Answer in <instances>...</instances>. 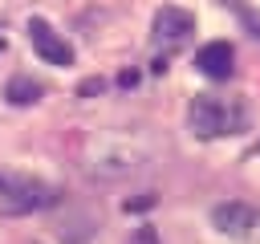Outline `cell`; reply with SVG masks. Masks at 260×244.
Returning a JSON list of instances; mask_svg holds the SVG:
<instances>
[{
  "label": "cell",
  "instance_id": "cell-5",
  "mask_svg": "<svg viewBox=\"0 0 260 244\" xmlns=\"http://www.w3.org/2000/svg\"><path fill=\"white\" fill-rule=\"evenodd\" d=\"M195 69L211 81H228L232 69H236V49L228 41H207L199 53H195Z\"/></svg>",
  "mask_w": 260,
  "mask_h": 244
},
{
  "label": "cell",
  "instance_id": "cell-6",
  "mask_svg": "<svg viewBox=\"0 0 260 244\" xmlns=\"http://www.w3.org/2000/svg\"><path fill=\"white\" fill-rule=\"evenodd\" d=\"M211 224L223 232V236H248L252 224H256V211L240 199H228V203H215L211 207Z\"/></svg>",
  "mask_w": 260,
  "mask_h": 244
},
{
  "label": "cell",
  "instance_id": "cell-10",
  "mask_svg": "<svg viewBox=\"0 0 260 244\" xmlns=\"http://www.w3.org/2000/svg\"><path fill=\"white\" fill-rule=\"evenodd\" d=\"M98 89H102V81H81V89H77V94H81V98H89V94H98Z\"/></svg>",
  "mask_w": 260,
  "mask_h": 244
},
{
  "label": "cell",
  "instance_id": "cell-8",
  "mask_svg": "<svg viewBox=\"0 0 260 244\" xmlns=\"http://www.w3.org/2000/svg\"><path fill=\"white\" fill-rule=\"evenodd\" d=\"M228 4H232V8H236V12L244 16V24L252 28V37H260V12H252V8H244L240 0H228Z\"/></svg>",
  "mask_w": 260,
  "mask_h": 244
},
{
  "label": "cell",
  "instance_id": "cell-3",
  "mask_svg": "<svg viewBox=\"0 0 260 244\" xmlns=\"http://www.w3.org/2000/svg\"><path fill=\"white\" fill-rule=\"evenodd\" d=\"M150 33H154V45H158V49H179V45L191 41V33H195V16H191L187 8H179V4H162V8L154 12Z\"/></svg>",
  "mask_w": 260,
  "mask_h": 244
},
{
  "label": "cell",
  "instance_id": "cell-7",
  "mask_svg": "<svg viewBox=\"0 0 260 244\" xmlns=\"http://www.w3.org/2000/svg\"><path fill=\"white\" fill-rule=\"evenodd\" d=\"M45 98V85L37 81V77H28V73H12L8 81H4V102L8 106H32V102H41Z\"/></svg>",
  "mask_w": 260,
  "mask_h": 244
},
{
  "label": "cell",
  "instance_id": "cell-11",
  "mask_svg": "<svg viewBox=\"0 0 260 244\" xmlns=\"http://www.w3.org/2000/svg\"><path fill=\"white\" fill-rule=\"evenodd\" d=\"M252 150H256V155H260V142H256V146H252Z\"/></svg>",
  "mask_w": 260,
  "mask_h": 244
},
{
  "label": "cell",
  "instance_id": "cell-2",
  "mask_svg": "<svg viewBox=\"0 0 260 244\" xmlns=\"http://www.w3.org/2000/svg\"><path fill=\"white\" fill-rule=\"evenodd\" d=\"M244 122H248V106H240V102H223V98H211V94H199L191 102V130H195V138L232 134Z\"/></svg>",
  "mask_w": 260,
  "mask_h": 244
},
{
  "label": "cell",
  "instance_id": "cell-1",
  "mask_svg": "<svg viewBox=\"0 0 260 244\" xmlns=\"http://www.w3.org/2000/svg\"><path fill=\"white\" fill-rule=\"evenodd\" d=\"M49 203H57V187H49L37 175H20V171L0 167V216H28Z\"/></svg>",
  "mask_w": 260,
  "mask_h": 244
},
{
  "label": "cell",
  "instance_id": "cell-9",
  "mask_svg": "<svg viewBox=\"0 0 260 244\" xmlns=\"http://www.w3.org/2000/svg\"><path fill=\"white\" fill-rule=\"evenodd\" d=\"M142 207H154V195H142V199H130L126 211H142Z\"/></svg>",
  "mask_w": 260,
  "mask_h": 244
},
{
  "label": "cell",
  "instance_id": "cell-4",
  "mask_svg": "<svg viewBox=\"0 0 260 244\" xmlns=\"http://www.w3.org/2000/svg\"><path fill=\"white\" fill-rule=\"evenodd\" d=\"M28 41H32V49H37V57H41L45 65H73V45H69L49 20L32 16V20H28Z\"/></svg>",
  "mask_w": 260,
  "mask_h": 244
}]
</instances>
